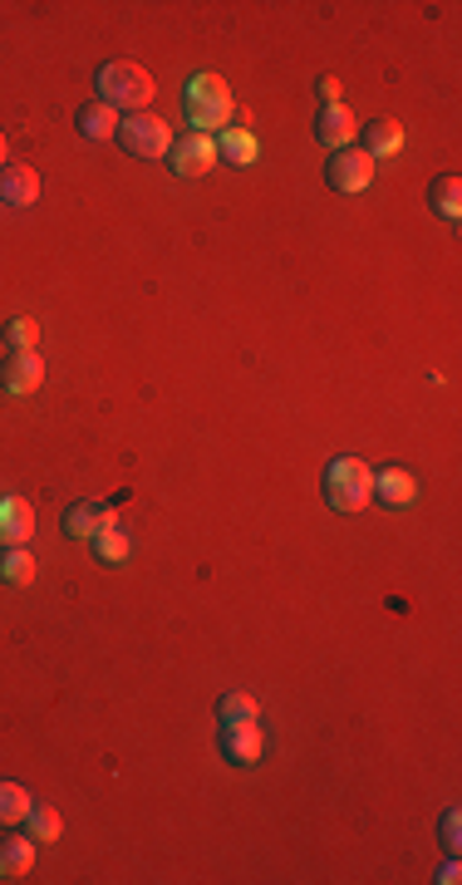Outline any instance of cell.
I'll return each instance as SVG.
<instances>
[{
  "instance_id": "cell-15",
  "label": "cell",
  "mask_w": 462,
  "mask_h": 885,
  "mask_svg": "<svg viewBox=\"0 0 462 885\" xmlns=\"http://www.w3.org/2000/svg\"><path fill=\"white\" fill-rule=\"evenodd\" d=\"M35 866V841L30 837H0V881H20Z\"/></svg>"
},
{
  "instance_id": "cell-23",
  "label": "cell",
  "mask_w": 462,
  "mask_h": 885,
  "mask_svg": "<svg viewBox=\"0 0 462 885\" xmlns=\"http://www.w3.org/2000/svg\"><path fill=\"white\" fill-rule=\"evenodd\" d=\"M217 719L222 723H246V719H256V699L251 693H222V703H217Z\"/></svg>"
},
{
  "instance_id": "cell-20",
  "label": "cell",
  "mask_w": 462,
  "mask_h": 885,
  "mask_svg": "<svg viewBox=\"0 0 462 885\" xmlns=\"http://www.w3.org/2000/svg\"><path fill=\"white\" fill-rule=\"evenodd\" d=\"M217 153L231 157L237 167H246V163H256V157H261V143L251 139V129H222V139H217Z\"/></svg>"
},
{
  "instance_id": "cell-28",
  "label": "cell",
  "mask_w": 462,
  "mask_h": 885,
  "mask_svg": "<svg viewBox=\"0 0 462 885\" xmlns=\"http://www.w3.org/2000/svg\"><path fill=\"white\" fill-rule=\"evenodd\" d=\"M10 163V148H6V133H0V167Z\"/></svg>"
},
{
  "instance_id": "cell-17",
  "label": "cell",
  "mask_w": 462,
  "mask_h": 885,
  "mask_svg": "<svg viewBox=\"0 0 462 885\" xmlns=\"http://www.w3.org/2000/svg\"><path fill=\"white\" fill-rule=\"evenodd\" d=\"M428 207H433L443 221H458L462 217V177L458 173L433 177V187H428Z\"/></svg>"
},
{
  "instance_id": "cell-24",
  "label": "cell",
  "mask_w": 462,
  "mask_h": 885,
  "mask_svg": "<svg viewBox=\"0 0 462 885\" xmlns=\"http://www.w3.org/2000/svg\"><path fill=\"white\" fill-rule=\"evenodd\" d=\"M6 345H10V350H35V345H40V320H30V315L10 320L6 325Z\"/></svg>"
},
{
  "instance_id": "cell-12",
  "label": "cell",
  "mask_w": 462,
  "mask_h": 885,
  "mask_svg": "<svg viewBox=\"0 0 462 885\" xmlns=\"http://www.w3.org/2000/svg\"><path fill=\"white\" fill-rule=\"evenodd\" d=\"M354 133H360V123H354V113L344 109V103H324V109L315 113V139H320V143L354 148Z\"/></svg>"
},
{
  "instance_id": "cell-21",
  "label": "cell",
  "mask_w": 462,
  "mask_h": 885,
  "mask_svg": "<svg viewBox=\"0 0 462 885\" xmlns=\"http://www.w3.org/2000/svg\"><path fill=\"white\" fill-rule=\"evenodd\" d=\"M30 802H35V797H30L20 783H0V827H20Z\"/></svg>"
},
{
  "instance_id": "cell-16",
  "label": "cell",
  "mask_w": 462,
  "mask_h": 885,
  "mask_svg": "<svg viewBox=\"0 0 462 885\" xmlns=\"http://www.w3.org/2000/svg\"><path fill=\"white\" fill-rule=\"evenodd\" d=\"M360 133H364L360 148L374 157V163H380V157H394L398 148H404V129H398L394 119H374V123H364Z\"/></svg>"
},
{
  "instance_id": "cell-2",
  "label": "cell",
  "mask_w": 462,
  "mask_h": 885,
  "mask_svg": "<svg viewBox=\"0 0 462 885\" xmlns=\"http://www.w3.org/2000/svg\"><path fill=\"white\" fill-rule=\"evenodd\" d=\"M94 89H99V103H109V109L143 113V103L153 99V74L143 65H133V59H109V65H99V74H94Z\"/></svg>"
},
{
  "instance_id": "cell-22",
  "label": "cell",
  "mask_w": 462,
  "mask_h": 885,
  "mask_svg": "<svg viewBox=\"0 0 462 885\" xmlns=\"http://www.w3.org/2000/svg\"><path fill=\"white\" fill-rule=\"evenodd\" d=\"M94 556H99L103 566H123L129 561V536H123L119 526H103V532L94 536Z\"/></svg>"
},
{
  "instance_id": "cell-7",
  "label": "cell",
  "mask_w": 462,
  "mask_h": 885,
  "mask_svg": "<svg viewBox=\"0 0 462 885\" xmlns=\"http://www.w3.org/2000/svg\"><path fill=\"white\" fill-rule=\"evenodd\" d=\"M261 747H266V738H261V723L246 719V723H222V757L231 767H256L261 763Z\"/></svg>"
},
{
  "instance_id": "cell-9",
  "label": "cell",
  "mask_w": 462,
  "mask_h": 885,
  "mask_svg": "<svg viewBox=\"0 0 462 885\" xmlns=\"http://www.w3.org/2000/svg\"><path fill=\"white\" fill-rule=\"evenodd\" d=\"M103 526H119V512L109 502H79V507L65 512V536L69 542H94Z\"/></svg>"
},
{
  "instance_id": "cell-6",
  "label": "cell",
  "mask_w": 462,
  "mask_h": 885,
  "mask_svg": "<svg viewBox=\"0 0 462 885\" xmlns=\"http://www.w3.org/2000/svg\"><path fill=\"white\" fill-rule=\"evenodd\" d=\"M212 163H217V139H202V133L173 139V148H167V167L177 177H202Z\"/></svg>"
},
{
  "instance_id": "cell-19",
  "label": "cell",
  "mask_w": 462,
  "mask_h": 885,
  "mask_svg": "<svg viewBox=\"0 0 462 885\" xmlns=\"http://www.w3.org/2000/svg\"><path fill=\"white\" fill-rule=\"evenodd\" d=\"M0 581L6 586H30L35 581V556L25 546H0Z\"/></svg>"
},
{
  "instance_id": "cell-26",
  "label": "cell",
  "mask_w": 462,
  "mask_h": 885,
  "mask_svg": "<svg viewBox=\"0 0 462 885\" xmlns=\"http://www.w3.org/2000/svg\"><path fill=\"white\" fill-rule=\"evenodd\" d=\"M320 99L324 103H340V79H334V74H324V79H320Z\"/></svg>"
},
{
  "instance_id": "cell-10",
  "label": "cell",
  "mask_w": 462,
  "mask_h": 885,
  "mask_svg": "<svg viewBox=\"0 0 462 885\" xmlns=\"http://www.w3.org/2000/svg\"><path fill=\"white\" fill-rule=\"evenodd\" d=\"M0 203L6 207H35L40 203V173L25 163L0 167Z\"/></svg>"
},
{
  "instance_id": "cell-8",
  "label": "cell",
  "mask_w": 462,
  "mask_h": 885,
  "mask_svg": "<svg viewBox=\"0 0 462 885\" xmlns=\"http://www.w3.org/2000/svg\"><path fill=\"white\" fill-rule=\"evenodd\" d=\"M45 384V364H40L35 350H10L6 364H0V389L6 394H35Z\"/></svg>"
},
{
  "instance_id": "cell-18",
  "label": "cell",
  "mask_w": 462,
  "mask_h": 885,
  "mask_svg": "<svg viewBox=\"0 0 462 885\" xmlns=\"http://www.w3.org/2000/svg\"><path fill=\"white\" fill-rule=\"evenodd\" d=\"M59 831H65V821H59V811L50 802H30L25 811V837L40 841V846H50V841H59Z\"/></svg>"
},
{
  "instance_id": "cell-4",
  "label": "cell",
  "mask_w": 462,
  "mask_h": 885,
  "mask_svg": "<svg viewBox=\"0 0 462 885\" xmlns=\"http://www.w3.org/2000/svg\"><path fill=\"white\" fill-rule=\"evenodd\" d=\"M119 148L129 157H143V163H157V157H167V148H173V129H167L157 113H129V119H119Z\"/></svg>"
},
{
  "instance_id": "cell-3",
  "label": "cell",
  "mask_w": 462,
  "mask_h": 885,
  "mask_svg": "<svg viewBox=\"0 0 462 885\" xmlns=\"http://www.w3.org/2000/svg\"><path fill=\"white\" fill-rule=\"evenodd\" d=\"M370 488H374V472L364 458H334L324 468V502L334 512H360L370 507Z\"/></svg>"
},
{
  "instance_id": "cell-14",
  "label": "cell",
  "mask_w": 462,
  "mask_h": 885,
  "mask_svg": "<svg viewBox=\"0 0 462 885\" xmlns=\"http://www.w3.org/2000/svg\"><path fill=\"white\" fill-rule=\"evenodd\" d=\"M75 129L84 133L89 143H103V139H113L119 133V109H109V103H84V109L75 113Z\"/></svg>"
},
{
  "instance_id": "cell-11",
  "label": "cell",
  "mask_w": 462,
  "mask_h": 885,
  "mask_svg": "<svg viewBox=\"0 0 462 885\" xmlns=\"http://www.w3.org/2000/svg\"><path fill=\"white\" fill-rule=\"evenodd\" d=\"M35 536V507L25 498H0V546H25Z\"/></svg>"
},
{
  "instance_id": "cell-5",
  "label": "cell",
  "mask_w": 462,
  "mask_h": 885,
  "mask_svg": "<svg viewBox=\"0 0 462 885\" xmlns=\"http://www.w3.org/2000/svg\"><path fill=\"white\" fill-rule=\"evenodd\" d=\"M324 177H330L334 193H364L374 183V157L364 148H334L330 163H324Z\"/></svg>"
},
{
  "instance_id": "cell-13",
  "label": "cell",
  "mask_w": 462,
  "mask_h": 885,
  "mask_svg": "<svg viewBox=\"0 0 462 885\" xmlns=\"http://www.w3.org/2000/svg\"><path fill=\"white\" fill-rule=\"evenodd\" d=\"M370 498H380L388 512H394V507H414L418 482H414V472H404V468H384V472H374Z\"/></svg>"
},
{
  "instance_id": "cell-1",
  "label": "cell",
  "mask_w": 462,
  "mask_h": 885,
  "mask_svg": "<svg viewBox=\"0 0 462 885\" xmlns=\"http://www.w3.org/2000/svg\"><path fill=\"white\" fill-rule=\"evenodd\" d=\"M183 113L193 123V133L212 139L231 123V89L222 84V74H193L183 89Z\"/></svg>"
},
{
  "instance_id": "cell-27",
  "label": "cell",
  "mask_w": 462,
  "mask_h": 885,
  "mask_svg": "<svg viewBox=\"0 0 462 885\" xmlns=\"http://www.w3.org/2000/svg\"><path fill=\"white\" fill-rule=\"evenodd\" d=\"M438 881H443V885H458V881H462V866H458V856H448V866L438 871Z\"/></svg>"
},
{
  "instance_id": "cell-25",
  "label": "cell",
  "mask_w": 462,
  "mask_h": 885,
  "mask_svg": "<svg viewBox=\"0 0 462 885\" xmlns=\"http://www.w3.org/2000/svg\"><path fill=\"white\" fill-rule=\"evenodd\" d=\"M438 841H443L448 856H458V851H462V811L458 807L443 811V821H438Z\"/></svg>"
}]
</instances>
